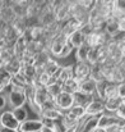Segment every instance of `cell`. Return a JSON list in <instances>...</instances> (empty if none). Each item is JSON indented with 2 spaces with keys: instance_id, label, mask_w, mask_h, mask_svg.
Returning <instances> with one entry per match:
<instances>
[{
  "instance_id": "6da1fadb",
  "label": "cell",
  "mask_w": 125,
  "mask_h": 132,
  "mask_svg": "<svg viewBox=\"0 0 125 132\" xmlns=\"http://www.w3.org/2000/svg\"><path fill=\"white\" fill-rule=\"evenodd\" d=\"M5 95H6V101H8V105L10 106V110L24 106L27 104L26 87L19 86L14 82H12L9 87L5 90Z\"/></svg>"
},
{
  "instance_id": "7a4b0ae2",
  "label": "cell",
  "mask_w": 125,
  "mask_h": 132,
  "mask_svg": "<svg viewBox=\"0 0 125 132\" xmlns=\"http://www.w3.org/2000/svg\"><path fill=\"white\" fill-rule=\"evenodd\" d=\"M118 96V85L110 81H101L96 85V97L100 100H106Z\"/></svg>"
},
{
  "instance_id": "3957f363",
  "label": "cell",
  "mask_w": 125,
  "mask_h": 132,
  "mask_svg": "<svg viewBox=\"0 0 125 132\" xmlns=\"http://www.w3.org/2000/svg\"><path fill=\"white\" fill-rule=\"evenodd\" d=\"M68 44V37H65L64 35H61L60 32L57 35H55L54 37L50 39L49 44H47V51L50 53V55L54 58H59L63 49L65 47V45Z\"/></svg>"
},
{
  "instance_id": "277c9868",
  "label": "cell",
  "mask_w": 125,
  "mask_h": 132,
  "mask_svg": "<svg viewBox=\"0 0 125 132\" xmlns=\"http://www.w3.org/2000/svg\"><path fill=\"white\" fill-rule=\"evenodd\" d=\"M109 36L103 30H93L85 39V44L89 47H103L109 41Z\"/></svg>"
},
{
  "instance_id": "5b68a950",
  "label": "cell",
  "mask_w": 125,
  "mask_h": 132,
  "mask_svg": "<svg viewBox=\"0 0 125 132\" xmlns=\"http://www.w3.org/2000/svg\"><path fill=\"white\" fill-rule=\"evenodd\" d=\"M109 59L107 51L103 47H91L87 58V63L89 65H97V64H103Z\"/></svg>"
},
{
  "instance_id": "8992f818",
  "label": "cell",
  "mask_w": 125,
  "mask_h": 132,
  "mask_svg": "<svg viewBox=\"0 0 125 132\" xmlns=\"http://www.w3.org/2000/svg\"><path fill=\"white\" fill-rule=\"evenodd\" d=\"M54 105L61 110L63 113L66 112L68 109H70L74 105V97L73 94H69L66 91H61L55 99H54Z\"/></svg>"
},
{
  "instance_id": "52a82bcc",
  "label": "cell",
  "mask_w": 125,
  "mask_h": 132,
  "mask_svg": "<svg viewBox=\"0 0 125 132\" xmlns=\"http://www.w3.org/2000/svg\"><path fill=\"white\" fill-rule=\"evenodd\" d=\"M63 112L59 110L55 105L52 106H49V108H45L41 110V114H40V119L41 121H46V122H54V123H60V121L63 119Z\"/></svg>"
},
{
  "instance_id": "ba28073f",
  "label": "cell",
  "mask_w": 125,
  "mask_h": 132,
  "mask_svg": "<svg viewBox=\"0 0 125 132\" xmlns=\"http://www.w3.org/2000/svg\"><path fill=\"white\" fill-rule=\"evenodd\" d=\"M54 17L59 23H64L69 17V1H55L54 4Z\"/></svg>"
},
{
  "instance_id": "9c48e42d",
  "label": "cell",
  "mask_w": 125,
  "mask_h": 132,
  "mask_svg": "<svg viewBox=\"0 0 125 132\" xmlns=\"http://www.w3.org/2000/svg\"><path fill=\"white\" fill-rule=\"evenodd\" d=\"M89 76H91V65L87 62H75L73 64V78H75L78 82L89 78Z\"/></svg>"
},
{
  "instance_id": "30bf717a",
  "label": "cell",
  "mask_w": 125,
  "mask_h": 132,
  "mask_svg": "<svg viewBox=\"0 0 125 132\" xmlns=\"http://www.w3.org/2000/svg\"><path fill=\"white\" fill-rule=\"evenodd\" d=\"M105 113V101L94 97L87 106H85V116L87 117H100Z\"/></svg>"
},
{
  "instance_id": "8fae6325",
  "label": "cell",
  "mask_w": 125,
  "mask_h": 132,
  "mask_svg": "<svg viewBox=\"0 0 125 132\" xmlns=\"http://www.w3.org/2000/svg\"><path fill=\"white\" fill-rule=\"evenodd\" d=\"M0 127L10 128V130H18L19 122L15 119V117L13 116V112L10 109L9 110H3L0 113Z\"/></svg>"
},
{
  "instance_id": "7c38bea8",
  "label": "cell",
  "mask_w": 125,
  "mask_h": 132,
  "mask_svg": "<svg viewBox=\"0 0 125 132\" xmlns=\"http://www.w3.org/2000/svg\"><path fill=\"white\" fill-rule=\"evenodd\" d=\"M43 127V122L40 118H32L27 119L22 123H19L18 131L19 132H40Z\"/></svg>"
},
{
  "instance_id": "4fadbf2b",
  "label": "cell",
  "mask_w": 125,
  "mask_h": 132,
  "mask_svg": "<svg viewBox=\"0 0 125 132\" xmlns=\"http://www.w3.org/2000/svg\"><path fill=\"white\" fill-rule=\"evenodd\" d=\"M121 122L123 121L119 119L116 117V114H106V113H103V114H101L98 117V127L103 128V130H110L111 127L118 126Z\"/></svg>"
},
{
  "instance_id": "5bb4252c",
  "label": "cell",
  "mask_w": 125,
  "mask_h": 132,
  "mask_svg": "<svg viewBox=\"0 0 125 132\" xmlns=\"http://www.w3.org/2000/svg\"><path fill=\"white\" fill-rule=\"evenodd\" d=\"M84 23H82L81 21L75 19V18H69L68 21H65L64 23H61V30L60 34L64 35L65 37H69L73 32H75L77 30H79Z\"/></svg>"
},
{
  "instance_id": "9a60e30c",
  "label": "cell",
  "mask_w": 125,
  "mask_h": 132,
  "mask_svg": "<svg viewBox=\"0 0 125 132\" xmlns=\"http://www.w3.org/2000/svg\"><path fill=\"white\" fill-rule=\"evenodd\" d=\"M103 31L106 32V35L110 39H114V37L119 36L121 34L120 32V27H119V21L111 15L110 18L106 19V22L103 24Z\"/></svg>"
},
{
  "instance_id": "2e32d148",
  "label": "cell",
  "mask_w": 125,
  "mask_h": 132,
  "mask_svg": "<svg viewBox=\"0 0 125 132\" xmlns=\"http://www.w3.org/2000/svg\"><path fill=\"white\" fill-rule=\"evenodd\" d=\"M28 39L26 35H21L18 36V39L14 41V44L12 45V49H13V54L14 56H17L18 59H22V56L24 55L26 50H27V45H28Z\"/></svg>"
},
{
  "instance_id": "e0dca14e",
  "label": "cell",
  "mask_w": 125,
  "mask_h": 132,
  "mask_svg": "<svg viewBox=\"0 0 125 132\" xmlns=\"http://www.w3.org/2000/svg\"><path fill=\"white\" fill-rule=\"evenodd\" d=\"M26 95H27V104H28L30 109H31L35 114H37V116L40 117V114H41V108H40V106L37 105V103H36V88H35L33 85L26 87Z\"/></svg>"
},
{
  "instance_id": "ac0fdd59",
  "label": "cell",
  "mask_w": 125,
  "mask_h": 132,
  "mask_svg": "<svg viewBox=\"0 0 125 132\" xmlns=\"http://www.w3.org/2000/svg\"><path fill=\"white\" fill-rule=\"evenodd\" d=\"M15 19H17V14L14 13V10H13L10 3L8 1L6 5H5V6L1 9V12H0V21H1L3 23H5V24H12Z\"/></svg>"
},
{
  "instance_id": "d6986e66",
  "label": "cell",
  "mask_w": 125,
  "mask_h": 132,
  "mask_svg": "<svg viewBox=\"0 0 125 132\" xmlns=\"http://www.w3.org/2000/svg\"><path fill=\"white\" fill-rule=\"evenodd\" d=\"M52 59V56L50 55V53L47 51V49H42L41 51H39L36 55H35V67L39 69V72L43 69V67Z\"/></svg>"
},
{
  "instance_id": "ffe728a7",
  "label": "cell",
  "mask_w": 125,
  "mask_h": 132,
  "mask_svg": "<svg viewBox=\"0 0 125 132\" xmlns=\"http://www.w3.org/2000/svg\"><path fill=\"white\" fill-rule=\"evenodd\" d=\"M98 127V117H85L79 125L78 132H93Z\"/></svg>"
},
{
  "instance_id": "44dd1931",
  "label": "cell",
  "mask_w": 125,
  "mask_h": 132,
  "mask_svg": "<svg viewBox=\"0 0 125 132\" xmlns=\"http://www.w3.org/2000/svg\"><path fill=\"white\" fill-rule=\"evenodd\" d=\"M22 62H21V59H18L17 56H13L8 63H5L4 64V69L12 76V77H14L15 75H18L19 72H21V69H22Z\"/></svg>"
},
{
  "instance_id": "7402d4cb",
  "label": "cell",
  "mask_w": 125,
  "mask_h": 132,
  "mask_svg": "<svg viewBox=\"0 0 125 132\" xmlns=\"http://www.w3.org/2000/svg\"><path fill=\"white\" fill-rule=\"evenodd\" d=\"M96 85H97V82H94L91 77L89 78H85V80L79 82V90L78 91L83 92L85 95H89V96H94L96 97Z\"/></svg>"
},
{
  "instance_id": "603a6c76",
  "label": "cell",
  "mask_w": 125,
  "mask_h": 132,
  "mask_svg": "<svg viewBox=\"0 0 125 132\" xmlns=\"http://www.w3.org/2000/svg\"><path fill=\"white\" fill-rule=\"evenodd\" d=\"M124 101L119 97V96H114L110 99L105 100V112L110 113V114H116V112L119 110V108L121 106Z\"/></svg>"
},
{
  "instance_id": "cb8c5ba5",
  "label": "cell",
  "mask_w": 125,
  "mask_h": 132,
  "mask_svg": "<svg viewBox=\"0 0 125 132\" xmlns=\"http://www.w3.org/2000/svg\"><path fill=\"white\" fill-rule=\"evenodd\" d=\"M85 39H87V36L84 35L83 32L81 31V28H79V30H77L75 32H73L68 37V43L70 44V46L73 49H78L79 46H82L85 43Z\"/></svg>"
},
{
  "instance_id": "d4e9b609",
  "label": "cell",
  "mask_w": 125,
  "mask_h": 132,
  "mask_svg": "<svg viewBox=\"0 0 125 132\" xmlns=\"http://www.w3.org/2000/svg\"><path fill=\"white\" fill-rule=\"evenodd\" d=\"M73 97H74V105H78V106H82V108H85L94 99V96L85 95L81 91H77L75 94H73Z\"/></svg>"
},
{
  "instance_id": "484cf974",
  "label": "cell",
  "mask_w": 125,
  "mask_h": 132,
  "mask_svg": "<svg viewBox=\"0 0 125 132\" xmlns=\"http://www.w3.org/2000/svg\"><path fill=\"white\" fill-rule=\"evenodd\" d=\"M21 73L28 78L31 82H35L37 75H39V69L35 67V64H30V65H22V69H21Z\"/></svg>"
},
{
  "instance_id": "4316f807",
  "label": "cell",
  "mask_w": 125,
  "mask_h": 132,
  "mask_svg": "<svg viewBox=\"0 0 125 132\" xmlns=\"http://www.w3.org/2000/svg\"><path fill=\"white\" fill-rule=\"evenodd\" d=\"M70 78H73V64H72V65H64V67L61 65L57 82L63 85L64 82H66V81L70 80Z\"/></svg>"
},
{
  "instance_id": "83f0119b",
  "label": "cell",
  "mask_w": 125,
  "mask_h": 132,
  "mask_svg": "<svg viewBox=\"0 0 125 132\" xmlns=\"http://www.w3.org/2000/svg\"><path fill=\"white\" fill-rule=\"evenodd\" d=\"M89 50H91V47L85 43L82 46H79L78 49H75V59H77V62H87Z\"/></svg>"
},
{
  "instance_id": "f1b7e54d",
  "label": "cell",
  "mask_w": 125,
  "mask_h": 132,
  "mask_svg": "<svg viewBox=\"0 0 125 132\" xmlns=\"http://www.w3.org/2000/svg\"><path fill=\"white\" fill-rule=\"evenodd\" d=\"M61 86H63V91H66L69 94H75L79 90V82L75 78H70L66 82H64Z\"/></svg>"
},
{
  "instance_id": "f546056e",
  "label": "cell",
  "mask_w": 125,
  "mask_h": 132,
  "mask_svg": "<svg viewBox=\"0 0 125 132\" xmlns=\"http://www.w3.org/2000/svg\"><path fill=\"white\" fill-rule=\"evenodd\" d=\"M60 67H61V65H60V64H59V63L52 58V59H51V60H50L45 67H43V69H42V71H43L45 73H47L50 77H52V76H54L59 69H60Z\"/></svg>"
},
{
  "instance_id": "4dcf8cb0",
  "label": "cell",
  "mask_w": 125,
  "mask_h": 132,
  "mask_svg": "<svg viewBox=\"0 0 125 132\" xmlns=\"http://www.w3.org/2000/svg\"><path fill=\"white\" fill-rule=\"evenodd\" d=\"M12 112H13V116L15 117V119L19 123H22V122L28 119V109L26 108V105L21 106V108H17V109H13Z\"/></svg>"
},
{
  "instance_id": "1f68e13d",
  "label": "cell",
  "mask_w": 125,
  "mask_h": 132,
  "mask_svg": "<svg viewBox=\"0 0 125 132\" xmlns=\"http://www.w3.org/2000/svg\"><path fill=\"white\" fill-rule=\"evenodd\" d=\"M47 92H49V95L52 97V99H55L61 91H63V86H61V84H59V82H54V84H50L47 87Z\"/></svg>"
},
{
  "instance_id": "d6a6232c",
  "label": "cell",
  "mask_w": 125,
  "mask_h": 132,
  "mask_svg": "<svg viewBox=\"0 0 125 132\" xmlns=\"http://www.w3.org/2000/svg\"><path fill=\"white\" fill-rule=\"evenodd\" d=\"M42 122H43V127H42V130L40 132H61L57 123L46 122V121H42Z\"/></svg>"
},
{
  "instance_id": "836d02e7",
  "label": "cell",
  "mask_w": 125,
  "mask_h": 132,
  "mask_svg": "<svg viewBox=\"0 0 125 132\" xmlns=\"http://www.w3.org/2000/svg\"><path fill=\"white\" fill-rule=\"evenodd\" d=\"M13 56H14V54H13V49H12V46H9V47H6V49H4V50L0 51V59L3 60L4 64L8 63Z\"/></svg>"
},
{
  "instance_id": "e575fe53",
  "label": "cell",
  "mask_w": 125,
  "mask_h": 132,
  "mask_svg": "<svg viewBox=\"0 0 125 132\" xmlns=\"http://www.w3.org/2000/svg\"><path fill=\"white\" fill-rule=\"evenodd\" d=\"M114 39L118 41V47H119V50H120L123 58L125 59V35L120 34L119 36H116V37H114Z\"/></svg>"
},
{
  "instance_id": "d590c367",
  "label": "cell",
  "mask_w": 125,
  "mask_h": 132,
  "mask_svg": "<svg viewBox=\"0 0 125 132\" xmlns=\"http://www.w3.org/2000/svg\"><path fill=\"white\" fill-rule=\"evenodd\" d=\"M118 96H119L123 101H125V82L118 85Z\"/></svg>"
},
{
  "instance_id": "8d00e7d4",
  "label": "cell",
  "mask_w": 125,
  "mask_h": 132,
  "mask_svg": "<svg viewBox=\"0 0 125 132\" xmlns=\"http://www.w3.org/2000/svg\"><path fill=\"white\" fill-rule=\"evenodd\" d=\"M107 132H125V122L123 121L120 125L111 127L110 130H107Z\"/></svg>"
},
{
  "instance_id": "74e56055",
  "label": "cell",
  "mask_w": 125,
  "mask_h": 132,
  "mask_svg": "<svg viewBox=\"0 0 125 132\" xmlns=\"http://www.w3.org/2000/svg\"><path fill=\"white\" fill-rule=\"evenodd\" d=\"M5 105H8V101H6V95L4 91V92H0V113L4 110Z\"/></svg>"
},
{
  "instance_id": "f35d334b",
  "label": "cell",
  "mask_w": 125,
  "mask_h": 132,
  "mask_svg": "<svg viewBox=\"0 0 125 132\" xmlns=\"http://www.w3.org/2000/svg\"><path fill=\"white\" fill-rule=\"evenodd\" d=\"M116 117H118L119 119H121V121L125 122V101L121 104V106L119 108V110L116 112Z\"/></svg>"
},
{
  "instance_id": "ab89813d",
  "label": "cell",
  "mask_w": 125,
  "mask_h": 132,
  "mask_svg": "<svg viewBox=\"0 0 125 132\" xmlns=\"http://www.w3.org/2000/svg\"><path fill=\"white\" fill-rule=\"evenodd\" d=\"M79 125H81V123H78V125H74V126H72V127H68V128H64V130H61V132H78Z\"/></svg>"
},
{
  "instance_id": "60d3db41",
  "label": "cell",
  "mask_w": 125,
  "mask_h": 132,
  "mask_svg": "<svg viewBox=\"0 0 125 132\" xmlns=\"http://www.w3.org/2000/svg\"><path fill=\"white\" fill-rule=\"evenodd\" d=\"M119 27H120V32L123 35H125V18L119 21Z\"/></svg>"
},
{
  "instance_id": "b9f144b4",
  "label": "cell",
  "mask_w": 125,
  "mask_h": 132,
  "mask_svg": "<svg viewBox=\"0 0 125 132\" xmlns=\"http://www.w3.org/2000/svg\"><path fill=\"white\" fill-rule=\"evenodd\" d=\"M0 132H19L18 130H10V128H4V127H0Z\"/></svg>"
},
{
  "instance_id": "7bdbcfd3",
  "label": "cell",
  "mask_w": 125,
  "mask_h": 132,
  "mask_svg": "<svg viewBox=\"0 0 125 132\" xmlns=\"http://www.w3.org/2000/svg\"><path fill=\"white\" fill-rule=\"evenodd\" d=\"M93 132H107V130H103V128H100V127H97L96 130Z\"/></svg>"
},
{
  "instance_id": "ee69618b",
  "label": "cell",
  "mask_w": 125,
  "mask_h": 132,
  "mask_svg": "<svg viewBox=\"0 0 125 132\" xmlns=\"http://www.w3.org/2000/svg\"><path fill=\"white\" fill-rule=\"evenodd\" d=\"M4 68V63H3V60L0 59V69H3Z\"/></svg>"
},
{
  "instance_id": "f6af8a7d",
  "label": "cell",
  "mask_w": 125,
  "mask_h": 132,
  "mask_svg": "<svg viewBox=\"0 0 125 132\" xmlns=\"http://www.w3.org/2000/svg\"><path fill=\"white\" fill-rule=\"evenodd\" d=\"M0 23H1V21H0Z\"/></svg>"
}]
</instances>
